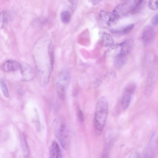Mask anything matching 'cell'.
Returning <instances> with one entry per match:
<instances>
[{"mask_svg":"<svg viewBox=\"0 0 158 158\" xmlns=\"http://www.w3.org/2000/svg\"><path fill=\"white\" fill-rule=\"evenodd\" d=\"M21 143L22 148L24 153V156H28L29 150L27 143L25 137L23 134H22L21 136Z\"/></svg>","mask_w":158,"mask_h":158,"instance_id":"cell-17","label":"cell"},{"mask_svg":"<svg viewBox=\"0 0 158 158\" xmlns=\"http://www.w3.org/2000/svg\"><path fill=\"white\" fill-rule=\"evenodd\" d=\"M35 123L36 126L37 130L39 131L40 129V124L39 121V116L36 109H35Z\"/></svg>","mask_w":158,"mask_h":158,"instance_id":"cell-22","label":"cell"},{"mask_svg":"<svg viewBox=\"0 0 158 158\" xmlns=\"http://www.w3.org/2000/svg\"><path fill=\"white\" fill-rule=\"evenodd\" d=\"M108 102L106 98L102 96L98 99L95 107V127L96 133L100 135L106 122L108 113Z\"/></svg>","mask_w":158,"mask_h":158,"instance_id":"cell-1","label":"cell"},{"mask_svg":"<svg viewBox=\"0 0 158 158\" xmlns=\"http://www.w3.org/2000/svg\"><path fill=\"white\" fill-rule=\"evenodd\" d=\"M101 158H109V157L107 154H104L102 156Z\"/></svg>","mask_w":158,"mask_h":158,"instance_id":"cell-27","label":"cell"},{"mask_svg":"<svg viewBox=\"0 0 158 158\" xmlns=\"http://www.w3.org/2000/svg\"><path fill=\"white\" fill-rule=\"evenodd\" d=\"M129 158H139V156L137 152H135L132 153Z\"/></svg>","mask_w":158,"mask_h":158,"instance_id":"cell-25","label":"cell"},{"mask_svg":"<svg viewBox=\"0 0 158 158\" xmlns=\"http://www.w3.org/2000/svg\"><path fill=\"white\" fill-rule=\"evenodd\" d=\"M0 85L1 88L4 95L6 97L8 98L9 94L7 87L4 80L1 78L0 79Z\"/></svg>","mask_w":158,"mask_h":158,"instance_id":"cell-18","label":"cell"},{"mask_svg":"<svg viewBox=\"0 0 158 158\" xmlns=\"http://www.w3.org/2000/svg\"><path fill=\"white\" fill-rule=\"evenodd\" d=\"M133 41L132 39L125 40L120 44L121 47V54L127 56L131 51L133 46Z\"/></svg>","mask_w":158,"mask_h":158,"instance_id":"cell-14","label":"cell"},{"mask_svg":"<svg viewBox=\"0 0 158 158\" xmlns=\"http://www.w3.org/2000/svg\"><path fill=\"white\" fill-rule=\"evenodd\" d=\"M147 148L143 158H153V152L152 141Z\"/></svg>","mask_w":158,"mask_h":158,"instance_id":"cell-19","label":"cell"},{"mask_svg":"<svg viewBox=\"0 0 158 158\" xmlns=\"http://www.w3.org/2000/svg\"><path fill=\"white\" fill-rule=\"evenodd\" d=\"M69 72L64 69L59 73L57 77L56 84V90L59 97L61 100L65 98L66 88L70 80Z\"/></svg>","mask_w":158,"mask_h":158,"instance_id":"cell-3","label":"cell"},{"mask_svg":"<svg viewBox=\"0 0 158 158\" xmlns=\"http://www.w3.org/2000/svg\"><path fill=\"white\" fill-rule=\"evenodd\" d=\"M101 19L109 26H112L117 23L119 18L113 13L101 10L100 12Z\"/></svg>","mask_w":158,"mask_h":158,"instance_id":"cell-6","label":"cell"},{"mask_svg":"<svg viewBox=\"0 0 158 158\" xmlns=\"http://www.w3.org/2000/svg\"><path fill=\"white\" fill-rule=\"evenodd\" d=\"M149 8L152 10H155L158 8V0H150L148 2Z\"/></svg>","mask_w":158,"mask_h":158,"instance_id":"cell-20","label":"cell"},{"mask_svg":"<svg viewBox=\"0 0 158 158\" xmlns=\"http://www.w3.org/2000/svg\"><path fill=\"white\" fill-rule=\"evenodd\" d=\"M151 21L152 24L154 25H156L158 24V13L152 17Z\"/></svg>","mask_w":158,"mask_h":158,"instance_id":"cell-23","label":"cell"},{"mask_svg":"<svg viewBox=\"0 0 158 158\" xmlns=\"http://www.w3.org/2000/svg\"><path fill=\"white\" fill-rule=\"evenodd\" d=\"M24 158H28V156H24Z\"/></svg>","mask_w":158,"mask_h":158,"instance_id":"cell-28","label":"cell"},{"mask_svg":"<svg viewBox=\"0 0 158 158\" xmlns=\"http://www.w3.org/2000/svg\"><path fill=\"white\" fill-rule=\"evenodd\" d=\"M54 134L61 145L65 149L69 146L70 138L68 127L66 124L61 120L56 118L53 123Z\"/></svg>","mask_w":158,"mask_h":158,"instance_id":"cell-2","label":"cell"},{"mask_svg":"<svg viewBox=\"0 0 158 158\" xmlns=\"http://www.w3.org/2000/svg\"><path fill=\"white\" fill-rule=\"evenodd\" d=\"M22 80L24 81L32 80L35 77V74L33 71L29 67H23L21 65L20 69Z\"/></svg>","mask_w":158,"mask_h":158,"instance_id":"cell-12","label":"cell"},{"mask_svg":"<svg viewBox=\"0 0 158 158\" xmlns=\"http://www.w3.org/2000/svg\"><path fill=\"white\" fill-rule=\"evenodd\" d=\"M21 65L14 60H9L4 62L1 65L2 69L6 72H15L20 70Z\"/></svg>","mask_w":158,"mask_h":158,"instance_id":"cell-7","label":"cell"},{"mask_svg":"<svg viewBox=\"0 0 158 158\" xmlns=\"http://www.w3.org/2000/svg\"><path fill=\"white\" fill-rule=\"evenodd\" d=\"M89 1L92 4L95 5H96L97 4H98L99 2V1H98V0H89Z\"/></svg>","mask_w":158,"mask_h":158,"instance_id":"cell-26","label":"cell"},{"mask_svg":"<svg viewBox=\"0 0 158 158\" xmlns=\"http://www.w3.org/2000/svg\"><path fill=\"white\" fill-rule=\"evenodd\" d=\"M137 0L128 1L116 6L113 13L119 18L130 13L133 14Z\"/></svg>","mask_w":158,"mask_h":158,"instance_id":"cell-4","label":"cell"},{"mask_svg":"<svg viewBox=\"0 0 158 158\" xmlns=\"http://www.w3.org/2000/svg\"><path fill=\"white\" fill-rule=\"evenodd\" d=\"M127 60V56L120 54L114 58L113 65L116 69H119L123 67Z\"/></svg>","mask_w":158,"mask_h":158,"instance_id":"cell-15","label":"cell"},{"mask_svg":"<svg viewBox=\"0 0 158 158\" xmlns=\"http://www.w3.org/2000/svg\"><path fill=\"white\" fill-rule=\"evenodd\" d=\"M136 88V84L133 82L128 83L125 87L121 99V105L123 109H127L129 107Z\"/></svg>","mask_w":158,"mask_h":158,"instance_id":"cell-5","label":"cell"},{"mask_svg":"<svg viewBox=\"0 0 158 158\" xmlns=\"http://www.w3.org/2000/svg\"><path fill=\"white\" fill-rule=\"evenodd\" d=\"M155 35V32L153 28L150 26L145 27L143 30L142 34L143 42L145 44L150 43L153 40Z\"/></svg>","mask_w":158,"mask_h":158,"instance_id":"cell-8","label":"cell"},{"mask_svg":"<svg viewBox=\"0 0 158 158\" xmlns=\"http://www.w3.org/2000/svg\"><path fill=\"white\" fill-rule=\"evenodd\" d=\"M134 26L133 24H131L120 28L111 29L110 31L114 35H122L129 33L133 29Z\"/></svg>","mask_w":158,"mask_h":158,"instance_id":"cell-10","label":"cell"},{"mask_svg":"<svg viewBox=\"0 0 158 158\" xmlns=\"http://www.w3.org/2000/svg\"><path fill=\"white\" fill-rule=\"evenodd\" d=\"M77 115L78 119L80 122L81 123L83 122L84 120V117L83 112L81 109H78Z\"/></svg>","mask_w":158,"mask_h":158,"instance_id":"cell-21","label":"cell"},{"mask_svg":"<svg viewBox=\"0 0 158 158\" xmlns=\"http://www.w3.org/2000/svg\"><path fill=\"white\" fill-rule=\"evenodd\" d=\"M98 36L100 42L103 46L110 47L113 44V39L109 34L101 31L98 33Z\"/></svg>","mask_w":158,"mask_h":158,"instance_id":"cell-9","label":"cell"},{"mask_svg":"<svg viewBox=\"0 0 158 158\" xmlns=\"http://www.w3.org/2000/svg\"><path fill=\"white\" fill-rule=\"evenodd\" d=\"M71 18V14L68 10H64L61 13V19L64 23H69L70 20Z\"/></svg>","mask_w":158,"mask_h":158,"instance_id":"cell-16","label":"cell"},{"mask_svg":"<svg viewBox=\"0 0 158 158\" xmlns=\"http://www.w3.org/2000/svg\"><path fill=\"white\" fill-rule=\"evenodd\" d=\"M71 3V8L73 10L75 9L77 5V1H70Z\"/></svg>","mask_w":158,"mask_h":158,"instance_id":"cell-24","label":"cell"},{"mask_svg":"<svg viewBox=\"0 0 158 158\" xmlns=\"http://www.w3.org/2000/svg\"><path fill=\"white\" fill-rule=\"evenodd\" d=\"M120 44H113L106 51L105 55L108 57L114 58L121 53Z\"/></svg>","mask_w":158,"mask_h":158,"instance_id":"cell-11","label":"cell"},{"mask_svg":"<svg viewBox=\"0 0 158 158\" xmlns=\"http://www.w3.org/2000/svg\"><path fill=\"white\" fill-rule=\"evenodd\" d=\"M62 153L60 147L55 141H54L50 149L49 158H61Z\"/></svg>","mask_w":158,"mask_h":158,"instance_id":"cell-13","label":"cell"}]
</instances>
